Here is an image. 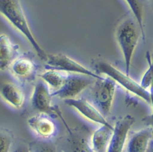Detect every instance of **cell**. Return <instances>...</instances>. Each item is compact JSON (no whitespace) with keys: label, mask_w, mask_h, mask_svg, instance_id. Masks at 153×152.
Returning <instances> with one entry per match:
<instances>
[{"label":"cell","mask_w":153,"mask_h":152,"mask_svg":"<svg viewBox=\"0 0 153 152\" xmlns=\"http://www.w3.org/2000/svg\"><path fill=\"white\" fill-rule=\"evenodd\" d=\"M0 14L27 39L38 57L45 61L48 55L35 38L21 3L17 0H0Z\"/></svg>","instance_id":"1"},{"label":"cell","mask_w":153,"mask_h":152,"mask_svg":"<svg viewBox=\"0 0 153 152\" xmlns=\"http://www.w3.org/2000/svg\"><path fill=\"white\" fill-rule=\"evenodd\" d=\"M140 32L134 18L126 17L118 24L116 39L123 55L125 73L130 75L132 58L139 43Z\"/></svg>","instance_id":"2"},{"label":"cell","mask_w":153,"mask_h":152,"mask_svg":"<svg viewBox=\"0 0 153 152\" xmlns=\"http://www.w3.org/2000/svg\"><path fill=\"white\" fill-rule=\"evenodd\" d=\"M95 73L103 74L119 84L129 92L133 93L148 103H151V94L148 91L142 88L139 83L130 77V75L120 70L108 62L98 60L94 64Z\"/></svg>","instance_id":"3"},{"label":"cell","mask_w":153,"mask_h":152,"mask_svg":"<svg viewBox=\"0 0 153 152\" xmlns=\"http://www.w3.org/2000/svg\"><path fill=\"white\" fill-rule=\"evenodd\" d=\"M96 80L91 85L90 102L105 117L111 112L116 93V83L109 77H103Z\"/></svg>","instance_id":"4"},{"label":"cell","mask_w":153,"mask_h":152,"mask_svg":"<svg viewBox=\"0 0 153 152\" xmlns=\"http://www.w3.org/2000/svg\"><path fill=\"white\" fill-rule=\"evenodd\" d=\"M45 62L44 67L45 70H57L69 74H79L88 76L95 79L103 77L102 76L86 67L78 61L62 53L48 55Z\"/></svg>","instance_id":"5"},{"label":"cell","mask_w":153,"mask_h":152,"mask_svg":"<svg viewBox=\"0 0 153 152\" xmlns=\"http://www.w3.org/2000/svg\"><path fill=\"white\" fill-rule=\"evenodd\" d=\"M88 76L68 73L62 86L57 91L52 93V96H56L61 100L76 98L94 83Z\"/></svg>","instance_id":"6"},{"label":"cell","mask_w":153,"mask_h":152,"mask_svg":"<svg viewBox=\"0 0 153 152\" xmlns=\"http://www.w3.org/2000/svg\"><path fill=\"white\" fill-rule=\"evenodd\" d=\"M134 124V118L130 115L121 117L117 120L107 152H123L128 134Z\"/></svg>","instance_id":"7"},{"label":"cell","mask_w":153,"mask_h":152,"mask_svg":"<svg viewBox=\"0 0 153 152\" xmlns=\"http://www.w3.org/2000/svg\"><path fill=\"white\" fill-rule=\"evenodd\" d=\"M64 103L75 109L83 117L92 122L101 125H110L105 117L87 100L85 98L68 99L64 100Z\"/></svg>","instance_id":"8"},{"label":"cell","mask_w":153,"mask_h":152,"mask_svg":"<svg viewBox=\"0 0 153 152\" xmlns=\"http://www.w3.org/2000/svg\"><path fill=\"white\" fill-rule=\"evenodd\" d=\"M52 97V92L48 85L42 80H38L35 84L31 96L32 107L39 113L51 114L53 111Z\"/></svg>","instance_id":"9"},{"label":"cell","mask_w":153,"mask_h":152,"mask_svg":"<svg viewBox=\"0 0 153 152\" xmlns=\"http://www.w3.org/2000/svg\"><path fill=\"white\" fill-rule=\"evenodd\" d=\"M0 96L15 108L22 107L25 101V93L21 85L11 79H3L1 81Z\"/></svg>","instance_id":"10"},{"label":"cell","mask_w":153,"mask_h":152,"mask_svg":"<svg viewBox=\"0 0 153 152\" xmlns=\"http://www.w3.org/2000/svg\"><path fill=\"white\" fill-rule=\"evenodd\" d=\"M27 124L37 136L45 139L53 138L57 133L55 122L48 114L38 113L27 120Z\"/></svg>","instance_id":"11"},{"label":"cell","mask_w":153,"mask_h":152,"mask_svg":"<svg viewBox=\"0 0 153 152\" xmlns=\"http://www.w3.org/2000/svg\"><path fill=\"white\" fill-rule=\"evenodd\" d=\"M19 57V46L14 43L7 34L0 35V72L10 69Z\"/></svg>","instance_id":"12"},{"label":"cell","mask_w":153,"mask_h":152,"mask_svg":"<svg viewBox=\"0 0 153 152\" xmlns=\"http://www.w3.org/2000/svg\"><path fill=\"white\" fill-rule=\"evenodd\" d=\"M14 77L21 81H30L35 79L37 65L27 57H20L15 60L10 67Z\"/></svg>","instance_id":"13"},{"label":"cell","mask_w":153,"mask_h":152,"mask_svg":"<svg viewBox=\"0 0 153 152\" xmlns=\"http://www.w3.org/2000/svg\"><path fill=\"white\" fill-rule=\"evenodd\" d=\"M152 143V128L147 127L135 132L129 138L126 145L127 152H147Z\"/></svg>","instance_id":"14"},{"label":"cell","mask_w":153,"mask_h":152,"mask_svg":"<svg viewBox=\"0 0 153 152\" xmlns=\"http://www.w3.org/2000/svg\"><path fill=\"white\" fill-rule=\"evenodd\" d=\"M61 152H94L91 145L79 132L68 128V136Z\"/></svg>","instance_id":"15"},{"label":"cell","mask_w":153,"mask_h":152,"mask_svg":"<svg viewBox=\"0 0 153 152\" xmlns=\"http://www.w3.org/2000/svg\"><path fill=\"white\" fill-rule=\"evenodd\" d=\"M113 132V127L102 125L91 135L90 145L94 152H107Z\"/></svg>","instance_id":"16"},{"label":"cell","mask_w":153,"mask_h":152,"mask_svg":"<svg viewBox=\"0 0 153 152\" xmlns=\"http://www.w3.org/2000/svg\"><path fill=\"white\" fill-rule=\"evenodd\" d=\"M68 74V73L60 71L45 70L44 72L40 74L39 77L49 88L53 89V91H55L62 86Z\"/></svg>","instance_id":"17"},{"label":"cell","mask_w":153,"mask_h":152,"mask_svg":"<svg viewBox=\"0 0 153 152\" xmlns=\"http://www.w3.org/2000/svg\"><path fill=\"white\" fill-rule=\"evenodd\" d=\"M127 7L129 8L134 17V20L138 25L142 39L145 40L146 34L144 24V6L140 1H125Z\"/></svg>","instance_id":"18"},{"label":"cell","mask_w":153,"mask_h":152,"mask_svg":"<svg viewBox=\"0 0 153 152\" xmlns=\"http://www.w3.org/2000/svg\"><path fill=\"white\" fill-rule=\"evenodd\" d=\"M28 149L30 152H58L53 144L43 141L30 142Z\"/></svg>","instance_id":"19"},{"label":"cell","mask_w":153,"mask_h":152,"mask_svg":"<svg viewBox=\"0 0 153 152\" xmlns=\"http://www.w3.org/2000/svg\"><path fill=\"white\" fill-rule=\"evenodd\" d=\"M146 57L148 62V68L147 69L144 75H142L139 84L144 89L149 91V89L151 88L152 81V62L151 57L149 53H147Z\"/></svg>","instance_id":"20"},{"label":"cell","mask_w":153,"mask_h":152,"mask_svg":"<svg viewBox=\"0 0 153 152\" xmlns=\"http://www.w3.org/2000/svg\"><path fill=\"white\" fill-rule=\"evenodd\" d=\"M13 138V135L10 131L0 129V152H10Z\"/></svg>","instance_id":"21"},{"label":"cell","mask_w":153,"mask_h":152,"mask_svg":"<svg viewBox=\"0 0 153 152\" xmlns=\"http://www.w3.org/2000/svg\"><path fill=\"white\" fill-rule=\"evenodd\" d=\"M13 152H30L29 149H25L24 148H20L15 150Z\"/></svg>","instance_id":"22"},{"label":"cell","mask_w":153,"mask_h":152,"mask_svg":"<svg viewBox=\"0 0 153 152\" xmlns=\"http://www.w3.org/2000/svg\"><path fill=\"white\" fill-rule=\"evenodd\" d=\"M147 152H152V143L149 146V148H148V150H147Z\"/></svg>","instance_id":"23"}]
</instances>
